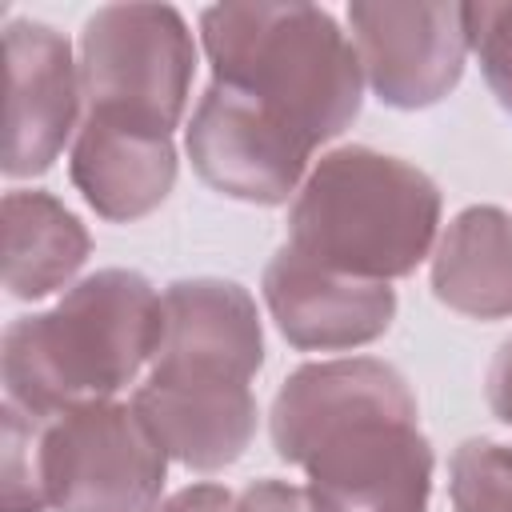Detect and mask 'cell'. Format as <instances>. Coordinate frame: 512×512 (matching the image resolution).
I'll list each match as a JSON object with an SVG mask.
<instances>
[{
	"label": "cell",
	"instance_id": "obj_1",
	"mask_svg": "<svg viewBox=\"0 0 512 512\" xmlns=\"http://www.w3.org/2000/svg\"><path fill=\"white\" fill-rule=\"evenodd\" d=\"M268 436L320 512H428L436 456L416 392L388 360L300 364L272 396Z\"/></svg>",
	"mask_w": 512,
	"mask_h": 512
},
{
	"label": "cell",
	"instance_id": "obj_2",
	"mask_svg": "<svg viewBox=\"0 0 512 512\" xmlns=\"http://www.w3.org/2000/svg\"><path fill=\"white\" fill-rule=\"evenodd\" d=\"M212 84L316 152L364 104V68L336 16L316 4H212L200 12Z\"/></svg>",
	"mask_w": 512,
	"mask_h": 512
},
{
	"label": "cell",
	"instance_id": "obj_3",
	"mask_svg": "<svg viewBox=\"0 0 512 512\" xmlns=\"http://www.w3.org/2000/svg\"><path fill=\"white\" fill-rule=\"evenodd\" d=\"M160 340V292L132 268H100L76 280L48 312L4 328V400L36 420L116 400L136 384Z\"/></svg>",
	"mask_w": 512,
	"mask_h": 512
},
{
	"label": "cell",
	"instance_id": "obj_4",
	"mask_svg": "<svg viewBox=\"0 0 512 512\" xmlns=\"http://www.w3.org/2000/svg\"><path fill=\"white\" fill-rule=\"evenodd\" d=\"M440 188L416 164L344 144L324 152L288 208V248L304 260L356 276L404 280L436 248Z\"/></svg>",
	"mask_w": 512,
	"mask_h": 512
},
{
	"label": "cell",
	"instance_id": "obj_5",
	"mask_svg": "<svg viewBox=\"0 0 512 512\" xmlns=\"http://www.w3.org/2000/svg\"><path fill=\"white\" fill-rule=\"evenodd\" d=\"M76 60L84 120L112 132L172 140L196 72V40L172 4L96 8L80 28Z\"/></svg>",
	"mask_w": 512,
	"mask_h": 512
},
{
	"label": "cell",
	"instance_id": "obj_6",
	"mask_svg": "<svg viewBox=\"0 0 512 512\" xmlns=\"http://www.w3.org/2000/svg\"><path fill=\"white\" fill-rule=\"evenodd\" d=\"M168 456L132 404L100 400L40 428V484L52 512H152Z\"/></svg>",
	"mask_w": 512,
	"mask_h": 512
},
{
	"label": "cell",
	"instance_id": "obj_7",
	"mask_svg": "<svg viewBox=\"0 0 512 512\" xmlns=\"http://www.w3.org/2000/svg\"><path fill=\"white\" fill-rule=\"evenodd\" d=\"M260 368L264 328L244 284L184 276L160 292V340L144 384L184 396H244Z\"/></svg>",
	"mask_w": 512,
	"mask_h": 512
},
{
	"label": "cell",
	"instance_id": "obj_8",
	"mask_svg": "<svg viewBox=\"0 0 512 512\" xmlns=\"http://www.w3.org/2000/svg\"><path fill=\"white\" fill-rule=\"evenodd\" d=\"M352 44L372 96L420 112L456 92L468 60L464 4L448 0H356L348 4Z\"/></svg>",
	"mask_w": 512,
	"mask_h": 512
},
{
	"label": "cell",
	"instance_id": "obj_9",
	"mask_svg": "<svg viewBox=\"0 0 512 512\" xmlns=\"http://www.w3.org/2000/svg\"><path fill=\"white\" fill-rule=\"evenodd\" d=\"M4 56H8L4 176L24 180L48 172L84 120L80 60L72 56L68 36L44 20H8Z\"/></svg>",
	"mask_w": 512,
	"mask_h": 512
},
{
	"label": "cell",
	"instance_id": "obj_10",
	"mask_svg": "<svg viewBox=\"0 0 512 512\" xmlns=\"http://www.w3.org/2000/svg\"><path fill=\"white\" fill-rule=\"evenodd\" d=\"M184 148L196 176L232 200L276 208L304 184L312 152L260 120L228 88L208 84L184 128Z\"/></svg>",
	"mask_w": 512,
	"mask_h": 512
},
{
	"label": "cell",
	"instance_id": "obj_11",
	"mask_svg": "<svg viewBox=\"0 0 512 512\" xmlns=\"http://www.w3.org/2000/svg\"><path fill=\"white\" fill-rule=\"evenodd\" d=\"M260 292L276 332L300 352H348L380 340L396 320V288L328 272L288 244L264 264Z\"/></svg>",
	"mask_w": 512,
	"mask_h": 512
},
{
	"label": "cell",
	"instance_id": "obj_12",
	"mask_svg": "<svg viewBox=\"0 0 512 512\" xmlns=\"http://www.w3.org/2000/svg\"><path fill=\"white\" fill-rule=\"evenodd\" d=\"M176 172L172 140L112 132L92 120H80L72 136L68 176L84 204L112 224H132L156 212L176 188Z\"/></svg>",
	"mask_w": 512,
	"mask_h": 512
},
{
	"label": "cell",
	"instance_id": "obj_13",
	"mask_svg": "<svg viewBox=\"0 0 512 512\" xmlns=\"http://www.w3.org/2000/svg\"><path fill=\"white\" fill-rule=\"evenodd\" d=\"M432 296L472 320L512 316V216L468 204L432 248Z\"/></svg>",
	"mask_w": 512,
	"mask_h": 512
},
{
	"label": "cell",
	"instance_id": "obj_14",
	"mask_svg": "<svg viewBox=\"0 0 512 512\" xmlns=\"http://www.w3.org/2000/svg\"><path fill=\"white\" fill-rule=\"evenodd\" d=\"M144 428L156 436L168 460L188 472H220L236 464L256 436V396H184L152 384H136L132 400Z\"/></svg>",
	"mask_w": 512,
	"mask_h": 512
},
{
	"label": "cell",
	"instance_id": "obj_15",
	"mask_svg": "<svg viewBox=\"0 0 512 512\" xmlns=\"http://www.w3.org/2000/svg\"><path fill=\"white\" fill-rule=\"evenodd\" d=\"M92 252V236L76 212L52 192L16 188L4 196V288L16 300H44L72 284Z\"/></svg>",
	"mask_w": 512,
	"mask_h": 512
},
{
	"label": "cell",
	"instance_id": "obj_16",
	"mask_svg": "<svg viewBox=\"0 0 512 512\" xmlns=\"http://www.w3.org/2000/svg\"><path fill=\"white\" fill-rule=\"evenodd\" d=\"M452 512H512V444L472 436L448 456Z\"/></svg>",
	"mask_w": 512,
	"mask_h": 512
},
{
	"label": "cell",
	"instance_id": "obj_17",
	"mask_svg": "<svg viewBox=\"0 0 512 512\" xmlns=\"http://www.w3.org/2000/svg\"><path fill=\"white\" fill-rule=\"evenodd\" d=\"M40 428L44 420L4 400V464H0V512H44L40 484Z\"/></svg>",
	"mask_w": 512,
	"mask_h": 512
},
{
	"label": "cell",
	"instance_id": "obj_18",
	"mask_svg": "<svg viewBox=\"0 0 512 512\" xmlns=\"http://www.w3.org/2000/svg\"><path fill=\"white\" fill-rule=\"evenodd\" d=\"M464 28L488 92L512 116V4H464Z\"/></svg>",
	"mask_w": 512,
	"mask_h": 512
},
{
	"label": "cell",
	"instance_id": "obj_19",
	"mask_svg": "<svg viewBox=\"0 0 512 512\" xmlns=\"http://www.w3.org/2000/svg\"><path fill=\"white\" fill-rule=\"evenodd\" d=\"M232 512H320V504L312 500L308 488L288 484V480H276V476H264V480H252L236 496V508Z\"/></svg>",
	"mask_w": 512,
	"mask_h": 512
},
{
	"label": "cell",
	"instance_id": "obj_20",
	"mask_svg": "<svg viewBox=\"0 0 512 512\" xmlns=\"http://www.w3.org/2000/svg\"><path fill=\"white\" fill-rule=\"evenodd\" d=\"M232 508H236V496L224 484H188L168 500H160L152 512H232Z\"/></svg>",
	"mask_w": 512,
	"mask_h": 512
},
{
	"label": "cell",
	"instance_id": "obj_21",
	"mask_svg": "<svg viewBox=\"0 0 512 512\" xmlns=\"http://www.w3.org/2000/svg\"><path fill=\"white\" fill-rule=\"evenodd\" d=\"M484 392H488L492 416H496L504 428H512V336L496 348V356H492V364H488Z\"/></svg>",
	"mask_w": 512,
	"mask_h": 512
}]
</instances>
